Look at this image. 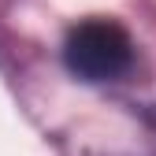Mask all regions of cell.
Returning <instances> with one entry per match:
<instances>
[{
	"label": "cell",
	"instance_id": "cell-1",
	"mask_svg": "<svg viewBox=\"0 0 156 156\" xmlns=\"http://www.w3.org/2000/svg\"><path fill=\"white\" fill-rule=\"evenodd\" d=\"M63 63L82 82H119L134 67V41L115 19H86L67 30Z\"/></svg>",
	"mask_w": 156,
	"mask_h": 156
}]
</instances>
